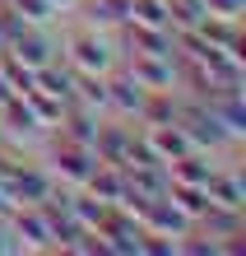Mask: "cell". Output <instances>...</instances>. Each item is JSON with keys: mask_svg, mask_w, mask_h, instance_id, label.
<instances>
[{"mask_svg": "<svg viewBox=\"0 0 246 256\" xmlns=\"http://www.w3.org/2000/svg\"><path fill=\"white\" fill-rule=\"evenodd\" d=\"M65 56H70V66L79 70V74H107V70L116 66V47L98 33V28L74 33V38L65 42Z\"/></svg>", "mask_w": 246, "mask_h": 256, "instance_id": "6da1fadb", "label": "cell"}, {"mask_svg": "<svg viewBox=\"0 0 246 256\" xmlns=\"http://www.w3.org/2000/svg\"><path fill=\"white\" fill-rule=\"evenodd\" d=\"M5 52H9L19 66H28V70H42L47 61H56V38H51L42 24H28L23 33H19V38H14L9 47H5Z\"/></svg>", "mask_w": 246, "mask_h": 256, "instance_id": "7a4b0ae2", "label": "cell"}, {"mask_svg": "<svg viewBox=\"0 0 246 256\" xmlns=\"http://www.w3.org/2000/svg\"><path fill=\"white\" fill-rule=\"evenodd\" d=\"M102 80H107V74H102ZM144 94H149V88L135 80L130 70H116L112 80H107V108H116V116H140Z\"/></svg>", "mask_w": 246, "mask_h": 256, "instance_id": "3957f363", "label": "cell"}, {"mask_svg": "<svg viewBox=\"0 0 246 256\" xmlns=\"http://www.w3.org/2000/svg\"><path fill=\"white\" fill-rule=\"evenodd\" d=\"M144 144H149L163 163H172V158H181V154H191V149H195L177 122H167V126H144Z\"/></svg>", "mask_w": 246, "mask_h": 256, "instance_id": "277c9868", "label": "cell"}, {"mask_svg": "<svg viewBox=\"0 0 246 256\" xmlns=\"http://www.w3.org/2000/svg\"><path fill=\"white\" fill-rule=\"evenodd\" d=\"M130 74H135L144 88H177L172 56H135V61H130Z\"/></svg>", "mask_w": 246, "mask_h": 256, "instance_id": "5b68a950", "label": "cell"}, {"mask_svg": "<svg viewBox=\"0 0 246 256\" xmlns=\"http://www.w3.org/2000/svg\"><path fill=\"white\" fill-rule=\"evenodd\" d=\"M130 140L135 135L126 130V126H98V135H93V154H98V163H126V154H130Z\"/></svg>", "mask_w": 246, "mask_h": 256, "instance_id": "8992f818", "label": "cell"}, {"mask_svg": "<svg viewBox=\"0 0 246 256\" xmlns=\"http://www.w3.org/2000/svg\"><path fill=\"white\" fill-rule=\"evenodd\" d=\"M200 228H205L209 238H242V210L205 205V214H200Z\"/></svg>", "mask_w": 246, "mask_h": 256, "instance_id": "52a82bcc", "label": "cell"}, {"mask_svg": "<svg viewBox=\"0 0 246 256\" xmlns=\"http://www.w3.org/2000/svg\"><path fill=\"white\" fill-rule=\"evenodd\" d=\"M130 19V0H88V24L93 28H112Z\"/></svg>", "mask_w": 246, "mask_h": 256, "instance_id": "ba28073f", "label": "cell"}, {"mask_svg": "<svg viewBox=\"0 0 246 256\" xmlns=\"http://www.w3.org/2000/svg\"><path fill=\"white\" fill-rule=\"evenodd\" d=\"M242 5H246V0H205V14H214V19H228V24H237V19H242Z\"/></svg>", "mask_w": 246, "mask_h": 256, "instance_id": "9c48e42d", "label": "cell"}, {"mask_svg": "<svg viewBox=\"0 0 246 256\" xmlns=\"http://www.w3.org/2000/svg\"><path fill=\"white\" fill-rule=\"evenodd\" d=\"M14 210H19V200H14V196H9V186L0 182V219H9Z\"/></svg>", "mask_w": 246, "mask_h": 256, "instance_id": "30bf717a", "label": "cell"}, {"mask_svg": "<svg viewBox=\"0 0 246 256\" xmlns=\"http://www.w3.org/2000/svg\"><path fill=\"white\" fill-rule=\"evenodd\" d=\"M9 238H14V233L5 228V224H0V252H19V242H9Z\"/></svg>", "mask_w": 246, "mask_h": 256, "instance_id": "8fae6325", "label": "cell"}, {"mask_svg": "<svg viewBox=\"0 0 246 256\" xmlns=\"http://www.w3.org/2000/svg\"><path fill=\"white\" fill-rule=\"evenodd\" d=\"M0 135H5V126H0Z\"/></svg>", "mask_w": 246, "mask_h": 256, "instance_id": "7c38bea8", "label": "cell"}]
</instances>
